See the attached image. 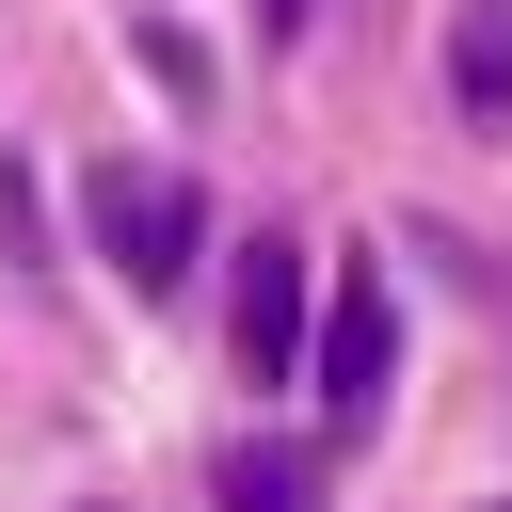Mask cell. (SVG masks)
<instances>
[{
  "mask_svg": "<svg viewBox=\"0 0 512 512\" xmlns=\"http://www.w3.org/2000/svg\"><path fill=\"white\" fill-rule=\"evenodd\" d=\"M80 208H96V256H112L144 304L192 288V256H208V192H192V176H160V160H96Z\"/></svg>",
  "mask_w": 512,
  "mask_h": 512,
  "instance_id": "1",
  "label": "cell"
},
{
  "mask_svg": "<svg viewBox=\"0 0 512 512\" xmlns=\"http://www.w3.org/2000/svg\"><path fill=\"white\" fill-rule=\"evenodd\" d=\"M304 336H320V288H304V240L272 224V240H240V288H224V352H240V384H288V368H304Z\"/></svg>",
  "mask_w": 512,
  "mask_h": 512,
  "instance_id": "2",
  "label": "cell"
},
{
  "mask_svg": "<svg viewBox=\"0 0 512 512\" xmlns=\"http://www.w3.org/2000/svg\"><path fill=\"white\" fill-rule=\"evenodd\" d=\"M304 368H320V416H336V432H368V416H384V368H400V304H384V272H336V304H320Z\"/></svg>",
  "mask_w": 512,
  "mask_h": 512,
  "instance_id": "3",
  "label": "cell"
},
{
  "mask_svg": "<svg viewBox=\"0 0 512 512\" xmlns=\"http://www.w3.org/2000/svg\"><path fill=\"white\" fill-rule=\"evenodd\" d=\"M448 96H464V128H512V0L448 16Z\"/></svg>",
  "mask_w": 512,
  "mask_h": 512,
  "instance_id": "4",
  "label": "cell"
},
{
  "mask_svg": "<svg viewBox=\"0 0 512 512\" xmlns=\"http://www.w3.org/2000/svg\"><path fill=\"white\" fill-rule=\"evenodd\" d=\"M208 480H224V512H320V496H336V464H320V448H272V432L224 448Z\"/></svg>",
  "mask_w": 512,
  "mask_h": 512,
  "instance_id": "5",
  "label": "cell"
},
{
  "mask_svg": "<svg viewBox=\"0 0 512 512\" xmlns=\"http://www.w3.org/2000/svg\"><path fill=\"white\" fill-rule=\"evenodd\" d=\"M256 32H272V48H288V32H304V0H256Z\"/></svg>",
  "mask_w": 512,
  "mask_h": 512,
  "instance_id": "6",
  "label": "cell"
}]
</instances>
